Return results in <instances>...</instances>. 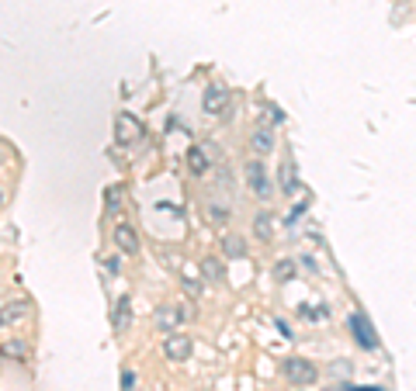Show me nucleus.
I'll return each mask as SVG.
<instances>
[{
  "label": "nucleus",
  "instance_id": "1",
  "mask_svg": "<svg viewBox=\"0 0 416 391\" xmlns=\"http://www.w3.org/2000/svg\"><path fill=\"white\" fill-rule=\"evenodd\" d=\"M243 180H247V187H250V194H254L257 201H271V198H274V184H271L267 166H264L261 156L250 160V163L243 166Z\"/></svg>",
  "mask_w": 416,
  "mask_h": 391
},
{
  "label": "nucleus",
  "instance_id": "2",
  "mask_svg": "<svg viewBox=\"0 0 416 391\" xmlns=\"http://www.w3.org/2000/svg\"><path fill=\"white\" fill-rule=\"evenodd\" d=\"M281 370H285V377H288L295 388H309V384L319 381V367H316L312 360H305V356H288V360L281 363Z\"/></svg>",
  "mask_w": 416,
  "mask_h": 391
},
{
  "label": "nucleus",
  "instance_id": "3",
  "mask_svg": "<svg viewBox=\"0 0 416 391\" xmlns=\"http://www.w3.org/2000/svg\"><path fill=\"white\" fill-rule=\"evenodd\" d=\"M229 101H233V94H229L226 84H208L205 94H201V111L212 115V118H223L229 111Z\"/></svg>",
  "mask_w": 416,
  "mask_h": 391
},
{
  "label": "nucleus",
  "instance_id": "4",
  "mask_svg": "<svg viewBox=\"0 0 416 391\" xmlns=\"http://www.w3.org/2000/svg\"><path fill=\"white\" fill-rule=\"evenodd\" d=\"M187 315H191V312H184L177 301H163V305L153 312V322H156V329H160V332H167V336H170V332H177V329H180V322H184Z\"/></svg>",
  "mask_w": 416,
  "mask_h": 391
},
{
  "label": "nucleus",
  "instance_id": "5",
  "mask_svg": "<svg viewBox=\"0 0 416 391\" xmlns=\"http://www.w3.org/2000/svg\"><path fill=\"white\" fill-rule=\"evenodd\" d=\"M139 139H142V122H139L135 115L122 111V115L115 118V142H118V146H135Z\"/></svg>",
  "mask_w": 416,
  "mask_h": 391
},
{
  "label": "nucleus",
  "instance_id": "6",
  "mask_svg": "<svg viewBox=\"0 0 416 391\" xmlns=\"http://www.w3.org/2000/svg\"><path fill=\"white\" fill-rule=\"evenodd\" d=\"M347 329H350V336H354V343H357L361 350H378V336H375V329L368 325V318H364L361 312H350V315H347Z\"/></svg>",
  "mask_w": 416,
  "mask_h": 391
},
{
  "label": "nucleus",
  "instance_id": "7",
  "mask_svg": "<svg viewBox=\"0 0 416 391\" xmlns=\"http://www.w3.org/2000/svg\"><path fill=\"white\" fill-rule=\"evenodd\" d=\"M191 350H194V343H191V336L187 332H170L167 339H163V356L170 360V363H184V360H191Z\"/></svg>",
  "mask_w": 416,
  "mask_h": 391
},
{
  "label": "nucleus",
  "instance_id": "8",
  "mask_svg": "<svg viewBox=\"0 0 416 391\" xmlns=\"http://www.w3.org/2000/svg\"><path fill=\"white\" fill-rule=\"evenodd\" d=\"M111 239H115V249L122 253V256H139V236H135V229L129 225V222H118L115 225V232H111Z\"/></svg>",
  "mask_w": 416,
  "mask_h": 391
},
{
  "label": "nucleus",
  "instance_id": "9",
  "mask_svg": "<svg viewBox=\"0 0 416 391\" xmlns=\"http://www.w3.org/2000/svg\"><path fill=\"white\" fill-rule=\"evenodd\" d=\"M278 187H281V194H285V198H295V194H302L299 170H295V160H292V156H288V160H281V166H278Z\"/></svg>",
  "mask_w": 416,
  "mask_h": 391
},
{
  "label": "nucleus",
  "instance_id": "10",
  "mask_svg": "<svg viewBox=\"0 0 416 391\" xmlns=\"http://www.w3.org/2000/svg\"><path fill=\"white\" fill-rule=\"evenodd\" d=\"M184 163H187V170H191L194 177H205L208 170H212V160H208V153H205L201 146H191L187 156H184Z\"/></svg>",
  "mask_w": 416,
  "mask_h": 391
},
{
  "label": "nucleus",
  "instance_id": "11",
  "mask_svg": "<svg viewBox=\"0 0 416 391\" xmlns=\"http://www.w3.org/2000/svg\"><path fill=\"white\" fill-rule=\"evenodd\" d=\"M111 325H115V332H125L129 325H132V301L122 294L118 301H115V308H111Z\"/></svg>",
  "mask_w": 416,
  "mask_h": 391
},
{
  "label": "nucleus",
  "instance_id": "12",
  "mask_svg": "<svg viewBox=\"0 0 416 391\" xmlns=\"http://www.w3.org/2000/svg\"><path fill=\"white\" fill-rule=\"evenodd\" d=\"M201 277L208 284H226V263L219 256H205L201 260Z\"/></svg>",
  "mask_w": 416,
  "mask_h": 391
},
{
  "label": "nucleus",
  "instance_id": "13",
  "mask_svg": "<svg viewBox=\"0 0 416 391\" xmlns=\"http://www.w3.org/2000/svg\"><path fill=\"white\" fill-rule=\"evenodd\" d=\"M250 149L257 153V156H267L271 149H274V132L271 128H254V135H250Z\"/></svg>",
  "mask_w": 416,
  "mask_h": 391
},
{
  "label": "nucleus",
  "instance_id": "14",
  "mask_svg": "<svg viewBox=\"0 0 416 391\" xmlns=\"http://www.w3.org/2000/svg\"><path fill=\"white\" fill-rule=\"evenodd\" d=\"M254 236H257V239H264V242L274 236V215H271L267 208L254 215Z\"/></svg>",
  "mask_w": 416,
  "mask_h": 391
},
{
  "label": "nucleus",
  "instance_id": "15",
  "mask_svg": "<svg viewBox=\"0 0 416 391\" xmlns=\"http://www.w3.org/2000/svg\"><path fill=\"white\" fill-rule=\"evenodd\" d=\"M223 253L233 256V260H243L247 256V239L243 236H223Z\"/></svg>",
  "mask_w": 416,
  "mask_h": 391
},
{
  "label": "nucleus",
  "instance_id": "16",
  "mask_svg": "<svg viewBox=\"0 0 416 391\" xmlns=\"http://www.w3.org/2000/svg\"><path fill=\"white\" fill-rule=\"evenodd\" d=\"M271 274H274V280H278V284H288V280L299 274V267H295V260H288V256H285V260H278V263H274V270H271Z\"/></svg>",
  "mask_w": 416,
  "mask_h": 391
},
{
  "label": "nucleus",
  "instance_id": "17",
  "mask_svg": "<svg viewBox=\"0 0 416 391\" xmlns=\"http://www.w3.org/2000/svg\"><path fill=\"white\" fill-rule=\"evenodd\" d=\"M0 353L15 356V360H28V343L25 339H8V343H0Z\"/></svg>",
  "mask_w": 416,
  "mask_h": 391
},
{
  "label": "nucleus",
  "instance_id": "18",
  "mask_svg": "<svg viewBox=\"0 0 416 391\" xmlns=\"http://www.w3.org/2000/svg\"><path fill=\"white\" fill-rule=\"evenodd\" d=\"M0 312H4V325H11V322L28 315V305L25 301H11V305H0Z\"/></svg>",
  "mask_w": 416,
  "mask_h": 391
},
{
  "label": "nucleus",
  "instance_id": "19",
  "mask_svg": "<svg viewBox=\"0 0 416 391\" xmlns=\"http://www.w3.org/2000/svg\"><path fill=\"white\" fill-rule=\"evenodd\" d=\"M118 204H122V187L115 184V187H108V191H104V211H108V215H115V211H118Z\"/></svg>",
  "mask_w": 416,
  "mask_h": 391
},
{
  "label": "nucleus",
  "instance_id": "20",
  "mask_svg": "<svg viewBox=\"0 0 416 391\" xmlns=\"http://www.w3.org/2000/svg\"><path fill=\"white\" fill-rule=\"evenodd\" d=\"M180 287H184L191 298H198V294H201V284H198L194 277H184V274H180Z\"/></svg>",
  "mask_w": 416,
  "mask_h": 391
},
{
  "label": "nucleus",
  "instance_id": "21",
  "mask_svg": "<svg viewBox=\"0 0 416 391\" xmlns=\"http://www.w3.org/2000/svg\"><path fill=\"white\" fill-rule=\"evenodd\" d=\"M208 215L216 218V225H226V222H229V211H226V208H219V204H212V208H208Z\"/></svg>",
  "mask_w": 416,
  "mask_h": 391
},
{
  "label": "nucleus",
  "instance_id": "22",
  "mask_svg": "<svg viewBox=\"0 0 416 391\" xmlns=\"http://www.w3.org/2000/svg\"><path fill=\"white\" fill-rule=\"evenodd\" d=\"M267 115H271V122H274V125H281V122H285V115H281V108H278V104H267Z\"/></svg>",
  "mask_w": 416,
  "mask_h": 391
},
{
  "label": "nucleus",
  "instance_id": "23",
  "mask_svg": "<svg viewBox=\"0 0 416 391\" xmlns=\"http://www.w3.org/2000/svg\"><path fill=\"white\" fill-rule=\"evenodd\" d=\"M132 384H135V374H132V370H125V374H122V388H125V391H132Z\"/></svg>",
  "mask_w": 416,
  "mask_h": 391
},
{
  "label": "nucleus",
  "instance_id": "24",
  "mask_svg": "<svg viewBox=\"0 0 416 391\" xmlns=\"http://www.w3.org/2000/svg\"><path fill=\"white\" fill-rule=\"evenodd\" d=\"M104 267H108V274L115 277V274H118V256H108V260H104Z\"/></svg>",
  "mask_w": 416,
  "mask_h": 391
},
{
  "label": "nucleus",
  "instance_id": "25",
  "mask_svg": "<svg viewBox=\"0 0 416 391\" xmlns=\"http://www.w3.org/2000/svg\"><path fill=\"white\" fill-rule=\"evenodd\" d=\"M4 201H8V194H4V187H0V208H4Z\"/></svg>",
  "mask_w": 416,
  "mask_h": 391
},
{
  "label": "nucleus",
  "instance_id": "26",
  "mask_svg": "<svg viewBox=\"0 0 416 391\" xmlns=\"http://www.w3.org/2000/svg\"><path fill=\"white\" fill-rule=\"evenodd\" d=\"M326 391H343V388H340V384H337V388H326Z\"/></svg>",
  "mask_w": 416,
  "mask_h": 391
}]
</instances>
